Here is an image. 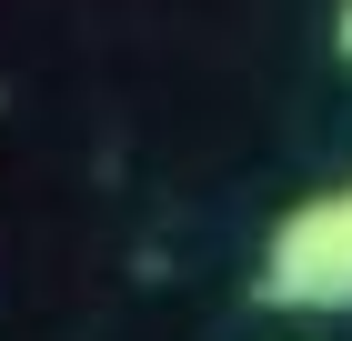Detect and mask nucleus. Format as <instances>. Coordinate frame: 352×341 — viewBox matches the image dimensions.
Masks as SVG:
<instances>
[{
	"instance_id": "obj_1",
	"label": "nucleus",
	"mask_w": 352,
	"mask_h": 341,
	"mask_svg": "<svg viewBox=\"0 0 352 341\" xmlns=\"http://www.w3.org/2000/svg\"><path fill=\"white\" fill-rule=\"evenodd\" d=\"M252 291H262L272 311H312V321L352 311V181L322 191V201H292L272 221Z\"/></svg>"
},
{
	"instance_id": "obj_2",
	"label": "nucleus",
	"mask_w": 352,
	"mask_h": 341,
	"mask_svg": "<svg viewBox=\"0 0 352 341\" xmlns=\"http://www.w3.org/2000/svg\"><path fill=\"white\" fill-rule=\"evenodd\" d=\"M332 51H342V71H352V0H332Z\"/></svg>"
}]
</instances>
